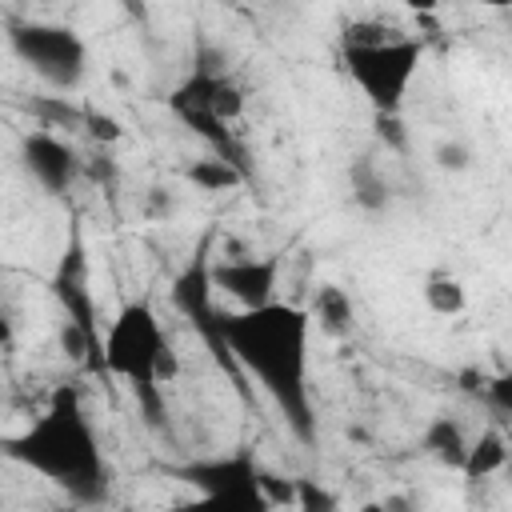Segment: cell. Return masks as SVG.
I'll return each instance as SVG.
<instances>
[{
  "instance_id": "12",
  "label": "cell",
  "mask_w": 512,
  "mask_h": 512,
  "mask_svg": "<svg viewBox=\"0 0 512 512\" xmlns=\"http://www.w3.org/2000/svg\"><path fill=\"white\" fill-rule=\"evenodd\" d=\"M420 448H424V452H428L436 464H444V468L460 472L464 452H468V436H464V428H460L452 416H436V420L424 428Z\"/></svg>"
},
{
  "instance_id": "10",
  "label": "cell",
  "mask_w": 512,
  "mask_h": 512,
  "mask_svg": "<svg viewBox=\"0 0 512 512\" xmlns=\"http://www.w3.org/2000/svg\"><path fill=\"white\" fill-rule=\"evenodd\" d=\"M508 464V436L500 428H484L476 440H468V452H464V480H488L496 472H504Z\"/></svg>"
},
{
  "instance_id": "1",
  "label": "cell",
  "mask_w": 512,
  "mask_h": 512,
  "mask_svg": "<svg viewBox=\"0 0 512 512\" xmlns=\"http://www.w3.org/2000/svg\"><path fill=\"white\" fill-rule=\"evenodd\" d=\"M212 332L224 340L232 360L260 384V392L280 408L296 440H316L312 388H308V340L312 320L300 304H260L248 312H212Z\"/></svg>"
},
{
  "instance_id": "18",
  "label": "cell",
  "mask_w": 512,
  "mask_h": 512,
  "mask_svg": "<svg viewBox=\"0 0 512 512\" xmlns=\"http://www.w3.org/2000/svg\"><path fill=\"white\" fill-rule=\"evenodd\" d=\"M380 508L384 512H420V496H412V492H388V496H380Z\"/></svg>"
},
{
  "instance_id": "3",
  "label": "cell",
  "mask_w": 512,
  "mask_h": 512,
  "mask_svg": "<svg viewBox=\"0 0 512 512\" xmlns=\"http://www.w3.org/2000/svg\"><path fill=\"white\" fill-rule=\"evenodd\" d=\"M100 364L108 376L124 380L136 392V400L152 424L164 420L160 388L180 376V360L172 352L168 328L160 324V316L148 300L120 304V312L112 316V324L100 340Z\"/></svg>"
},
{
  "instance_id": "2",
  "label": "cell",
  "mask_w": 512,
  "mask_h": 512,
  "mask_svg": "<svg viewBox=\"0 0 512 512\" xmlns=\"http://www.w3.org/2000/svg\"><path fill=\"white\" fill-rule=\"evenodd\" d=\"M0 456L36 472L52 488H60L72 504L96 508L112 492V468L100 448L96 424L84 412V400L72 384L56 388L48 408L24 424L20 432L0 440Z\"/></svg>"
},
{
  "instance_id": "14",
  "label": "cell",
  "mask_w": 512,
  "mask_h": 512,
  "mask_svg": "<svg viewBox=\"0 0 512 512\" xmlns=\"http://www.w3.org/2000/svg\"><path fill=\"white\" fill-rule=\"evenodd\" d=\"M188 184L200 188V192H232L244 184V168H236L232 160H220V156H204V160H192L184 168Z\"/></svg>"
},
{
  "instance_id": "13",
  "label": "cell",
  "mask_w": 512,
  "mask_h": 512,
  "mask_svg": "<svg viewBox=\"0 0 512 512\" xmlns=\"http://www.w3.org/2000/svg\"><path fill=\"white\" fill-rule=\"evenodd\" d=\"M424 304H428L432 316L452 320V316H460V312L468 308V288H464V280L452 276V272H432V276L424 280Z\"/></svg>"
},
{
  "instance_id": "21",
  "label": "cell",
  "mask_w": 512,
  "mask_h": 512,
  "mask_svg": "<svg viewBox=\"0 0 512 512\" xmlns=\"http://www.w3.org/2000/svg\"><path fill=\"white\" fill-rule=\"evenodd\" d=\"M356 512H384V508H380V500H364Z\"/></svg>"
},
{
  "instance_id": "22",
  "label": "cell",
  "mask_w": 512,
  "mask_h": 512,
  "mask_svg": "<svg viewBox=\"0 0 512 512\" xmlns=\"http://www.w3.org/2000/svg\"><path fill=\"white\" fill-rule=\"evenodd\" d=\"M60 512H76V508H60Z\"/></svg>"
},
{
  "instance_id": "15",
  "label": "cell",
  "mask_w": 512,
  "mask_h": 512,
  "mask_svg": "<svg viewBox=\"0 0 512 512\" xmlns=\"http://www.w3.org/2000/svg\"><path fill=\"white\" fill-rule=\"evenodd\" d=\"M296 508L300 512H336V496L312 480H296Z\"/></svg>"
},
{
  "instance_id": "16",
  "label": "cell",
  "mask_w": 512,
  "mask_h": 512,
  "mask_svg": "<svg viewBox=\"0 0 512 512\" xmlns=\"http://www.w3.org/2000/svg\"><path fill=\"white\" fill-rule=\"evenodd\" d=\"M432 156L444 172H468V164H472V148L464 140H444V144H436Z\"/></svg>"
},
{
  "instance_id": "17",
  "label": "cell",
  "mask_w": 512,
  "mask_h": 512,
  "mask_svg": "<svg viewBox=\"0 0 512 512\" xmlns=\"http://www.w3.org/2000/svg\"><path fill=\"white\" fill-rule=\"evenodd\" d=\"M88 132H92L96 140H104V144L120 140V124H116L112 116H104V112H92V116H88Z\"/></svg>"
},
{
  "instance_id": "19",
  "label": "cell",
  "mask_w": 512,
  "mask_h": 512,
  "mask_svg": "<svg viewBox=\"0 0 512 512\" xmlns=\"http://www.w3.org/2000/svg\"><path fill=\"white\" fill-rule=\"evenodd\" d=\"M168 208H172V200H168V192H164V188H152V196H148V216H156V212L164 216Z\"/></svg>"
},
{
  "instance_id": "5",
  "label": "cell",
  "mask_w": 512,
  "mask_h": 512,
  "mask_svg": "<svg viewBox=\"0 0 512 512\" xmlns=\"http://www.w3.org/2000/svg\"><path fill=\"white\" fill-rule=\"evenodd\" d=\"M176 476L188 480L196 496L172 504V512H276L264 492V468L252 452L192 460Z\"/></svg>"
},
{
  "instance_id": "11",
  "label": "cell",
  "mask_w": 512,
  "mask_h": 512,
  "mask_svg": "<svg viewBox=\"0 0 512 512\" xmlns=\"http://www.w3.org/2000/svg\"><path fill=\"white\" fill-rule=\"evenodd\" d=\"M348 188H352V204L360 208V212H384L388 204H392V188H388V180H384V172L372 164V156H360V160H352V168H348Z\"/></svg>"
},
{
  "instance_id": "4",
  "label": "cell",
  "mask_w": 512,
  "mask_h": 512,
  "mask_svg": "<svg viewBox=\"0 0 512 512\" xmlns=\"http://www.w3.org/2000/svg\"><path fill=\"white\" fill-rule=\"evenodd\" d=\"M420 60H424V44L416 36L376 24H352L344 32V68L376 116H396L404 108Z\"/></svg>"
},
{
  "instance_id": "9",
  "label": "cell",
  "mask_w": 512,
  "mask_h": 512,
  "mask_svg": "<svg viewBox=\"0 0 512 512\" xmlns=\"http://www.w3.org/2000/svg\"><path fill=\"white\" fill-rule=\"evenodd\" d=\"M304 312H308V320L320 324V332L332 336V340L348 336L352 324H356V304H352V296H348L340 284H320L316 296H312V304H308Z\"/></svg>"
},
{
  "instance_id": "7",
  "label": "cell",
  "mask_w": 512,
  "mask_h": 512,
  "mask_svg": "<svg viewBox=\"0 0 512 512\" xmlns=\"http://www.w3.org/2000/svg\"><path fill=\"white\" fill-rule=\"evenodd\" d=\"M276 280H280V260L276 256H228L208 268V288L224 292L236 312L260 308L276 300Z\"/></svg>"
},
{
  "instance_id": "8",
  "label": "cell",
  "mask_w": 512,
  "mask_h": 512,
  "mask_svg": "<svg viewBox=\"0 0 512 512\" xmlns=\"http://www.w3.org/2000/svg\"><path fill=\"white\" fill-rule=\"evenodd\" d=\"M20 164H24L28 180L48 196H64L80 176L76 148L52 132H28L20 140Z\"/></svg>"
},
{
  "instance_id": "6",
  "label": "cell",
  "mask_w": 512,
  "mask_h": 512,
  "mask_svg": "<svg viewBox=\"0 0 512 512\" xmlns=\"http://www.w3.org/2000/svg\"><path fill=\"white\" fill-rule=\"evenodd\" d=\"M8 48L12 56L40 76L48 88H76L88 76V44L76 28L68 24H48V20H28V24H12L8 32Z\"/></svg>"
},
{
  "instance_id": "20",
  "label": "cell",
  "mask_w": 512,
  "mask_h": 512,
  "mask_svg": "<svg viewBox=\"0 0 512 512\" xmlns=\"http://www.w3.org/2000/svg\"><path fill=\"white\" fill-rule=\"evenodd\" d=\"M12 336H16V328H12V320L0 312V348H8V344H12Z\"/></svg>"
}]
</instances>
